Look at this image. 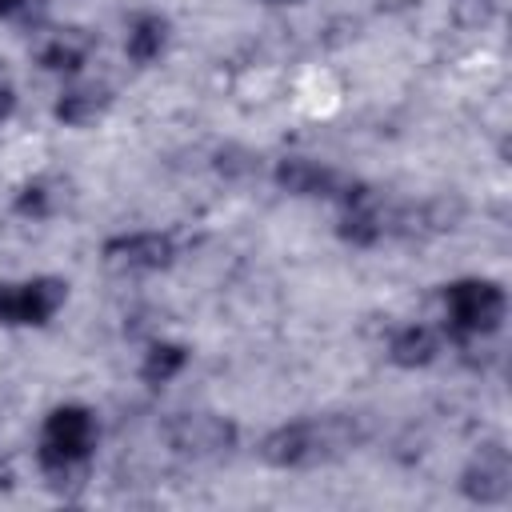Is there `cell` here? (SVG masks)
I'll return each mask as SVG.
<instances>
[{
	"mask_svg": "<svg viewBox=\"0 0 512 512\" xmlns=\"http://www.w3.org/2000/svg\"><path fill=\"white\" fill-rule=\"evenodd\" d=\"M96 444V416L84 404H60L44 420V440H40V468L52 480L80 476Z\"/></svg>",
	"mask_w": 512,
	"mask_h": 512,
	"instance_id": "7a4b0ae2",
	"label": "cell"
},
{
	"mask_svg": "<svg viewBox=\"0 0 512 512\" xmlns=\"http://www.w3.org/2000/svg\"><path fill=\"white\" fill-rule=\"evenodd\" d=\"M32 0H0V16H16V12H24Z\"/></svg>",
	"mask_w": 512,
	"mask_h": 512,
	"instance_id": "9a60e30c",
	"label": "cell"
},
{
	"mask_svg": "<svg viewBox=\"0 0 512 512\" xmlns=\"http://www.w3.org/2000/svg\"><path fill=\"white\" fill-rule=\"evenodd\" d=\"M264 4H296V0H264Z\"/></svg>",
	"mask_w": 512,
	"mask_h": 512,
	"instance_id": "2e32d148",
	"label": "cell"
},
{
	"mask_svg": "<svg viewBox=\"0 0 512 512\" xmlns=\"http://www.w3.org/2000/svg\"><path fill=\"white\" fill-rule=\"evenodd\" d=\"M164 436L176 452L196 456V460H216L224 452H232L236 444V424L220 412H176L164 424Z\"/></svg>",
	"mask_w": 512,
	"mask_h": 512,
	"instance_id": "277c9868",
	"label": "cell"
},
{
	"mask_svg": "<svg viewBox=\"0 0 512 512\" xmlns=\"http://www.w3.org/2000/svg\"><path fill=\"white\" fill-rule=\"evenodd\" d=\"M364 436H368V424L364 416H352V412L292 420L272 428L260 440V460L272 468H316L352 452L356 444H364Z\"/></svg>",
	"mask_w": 512,
	"mask_h": 512,
	"instance_id": "6da1fadb",
	"label": "cell"
},
{
	"mask_svg": "<svg viewBox=\"0 0 512 512\" xmlns=\"http://www.w3.org/2000/svg\"><path fill=\"white\" fill-rule=\"evenodd\" d=\"M108 104H112V96H108V88H68V92H60V100H56V120L60 124H68V128H88V124H96L104 112H108Z\"/></svg>",
	"mask_w": 512,
	"mask_h": 512,
	"instance_id": "ba28073f",
	"label": "cell"
},
{
	"mask_svg": "<svg viewBox=\"0 0 512 512\" xmlns=\"http://www.w3.org/2000/svg\"><path fill=\"white\" fill-rule=\"evenodd\" d=\"M504 288L492 280H456L444 288V312H448V332L452 336H488L504 320Z\"/></svg>",
	"mask_w": 512,
	"mask_h": 512,
	"instance_id": "3957f363",
	"label": "cell"
},
{
	"mask_svg": "<svg viewBox=\"0 0 512 512\" xmlns=\"http://www.w3.org/2000/svg\"><path fill=\"white\" fill-rule=\"evenodd\" d=\"M176 256V244L160 232H128L104 244V264L116 272H160Z\"/></svg>",
	"mask_w": 512,
	"mask_h": 512,
	"instance_id": "52a82bcc",
	"label": "cell"
},
{
	"mask_svg": "<svg viewBox=\"0 0 512 512\" xmlns=\"http://www.w3.org/2000/svg\"><path fill=\"white\" fill-rule=\"evenodd\" d=\"M440 356V336L424 324H408L388 340V360L400 368H424Z\"/></svg>",
	"mask_w": 512,
	"mask_h": 512,
	"instance_id": "9c48e42d",
	"label": "cell"
},
{
	"mask_svg": "<svg viewBox=\"0 0 512 512\" xmlns=\"http://www.w3.org/2000/svg\"><path fill=\"white\" fill-rule=\"evenodd\" d=\"M20 216H32V220H44L48 212H52V192H48V184L44 180H32V184H24L20 192H16V204H12Z\"/></svg>",
	"mask_w": 512,
	"mask_h": 512,
	"instance_id": "4fadbf2b",
	"label": "cell"
},
{
	"mask_svg": "<svg viewBox=\"0 0 512 512\" xmlns=\"http://www.w3.org/2000/svg\"><path fill=\"white\" fill-rule=\"evenodd\" d=\"M168 44V20L164 16H136L132 28H128V40H124V52L136 60V64H152Z\"/></svg>",
	"mask_w": 512,
	"mask_h": 512,
	"instance_id": "30bf717a",
	"label": "cell"
},
{
	"mask_svg": "<svg viewBox=\"0 0 512 512\" xmlns=\"http://www.w3.org/2000/svg\"><path fill=\"white\" fill-rule=\"evenodd\" d=\"M184 364H188V348H184V344H168V340H160V344H152V348L144 352L140 380L152 384V388H160V384H168L172 376H180Z\"/></svg>",
	"mask_w": 512,
	"mask_h": 512,
	"instance_id": "8fae6325",
	"label": "cell"
},
{
	"mask_svg": "<svg viewBox=\"0 0 512 512\" xmlns=\"http://www.w3.org/2000/svg\"><path fill=\"white\" fill-rule=\"evenodd\" d=\"M12 104H16V92H12V80H8V72L0 68V124L12 116Z\"/></svg>",
	"mask_w": 512,
	"mask_h": 512,
	"instance_id": "5bb4252c",
	"label": "cell"
},
{
	"mask_svg": "<svg viewBox=\"0 0 512 512\" xmlns=\"http://www.w3.org/2000/svg\"><path fill=\"white\" fill-rule=\"evenodd\" d=\"M88 56V40H72V36H56L52 44L40 48V68L48 72H76Z\"/></svg>",
	"mask_w": 512,
	"mask_h": 512,
	"instance_id": "7c38bea8",
	"label": "cell"
},
{
	"mask_svg": "<svg viewBox=\"0 0 512 512\" xmlns=\"http://www.w3.org/2000/svg\"><path fill=\"white\" fill-rule=\"evenodd\" d=\"M460 488L476 504H504L512 496V460H508V448L500 440L484 444L468 460V468L460 476Z\"/></svg>",
	"mask_w": 512,
	"mask_h": 512,
	"instance_id": "8992f818",
	"label": "cell"
},
{
	"mask_svg": "<svg viewBox=\"0 0 512 512\" xmlns=\"http://www.w3.org/2000/svg\"><path fill=\"white\" fill-rule=\"evenodd\" d=\"M68 300V284L36 276L24 284H0V324H48Z\"/></svg>",
	"mask_w": 512,
	"mask_h": 512,
	"instance_id": "5b68a950",
	"label": "cell"
}]
</instances>
